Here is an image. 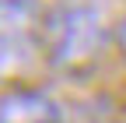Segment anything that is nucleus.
<instances>
[{"label": "nucleus", "instance_id": "5", "mask_svg": "<svg viewBox=\"0 0 126 123\" xmlns=\"http://www.w3.org/2000/svg\"><path fill=\"white\" fill-rule=\"evenodd\" d=\"M119 46H123V49H126V21L119 25Z\"/></svg>", "mask_w": 126, "mask_h": 123}, {"label": "nucleus", "instance_id": "3", "mask_svg": "<svg viewBox=\"0 0 126 123\" xmlns=\"http://www.w3.org/2000/svg\"><path fill=\"white\" fill-rule=\"evenodd\" d=\"M46 11L39 0H0V42L39 46L46 32Z\"/></svg>", "mask_w": 126, "mask_h": 123}, {"label": "nucleus", "instance_id": "1", "mask_svg": "<svg viewBox=\"0 0 126 123\" xmlns=\"http://www.w3.org/2000/svg\"><path fill=\"white\" fill-rule=\"evenodd\" d=\"M109 42H112V28L105 14L91 4H63L46 18L42 49L49 67L60 74H70V78L88 74L105 56Z\"/></svg>", "mask_w": 126, "mask_h": 123}, {"label": "nucleus", "instance_id": "2", "mask_svg": "<svg viewBox=\"0 0 126 123\" xmlns=\"http://www.w3.org/2000/svg\"><path fill=\"white\" fill-rule=\"evenodd\" d=\"M0 123H63V109L35 84H7L0 91Z\"/></svg>", "mask_w": 126, "mask_h": 123}, {"label": "nucleus", "instance_id": "4", "mask_svg": "<svg viewBox=\"0 0 126 123\" xmlns=\"http://www.w3.org/2000/svg\"><path fill=\"white\" fill-rule=\"evenodd\" d=\"M35 46H11V42H0V78H14L28 60Z\"/></svg>", "mask_w": 126, "mask_h": 123}]
</instances>
